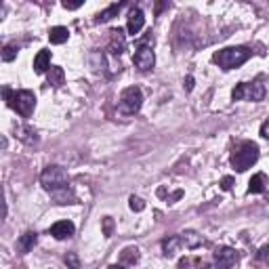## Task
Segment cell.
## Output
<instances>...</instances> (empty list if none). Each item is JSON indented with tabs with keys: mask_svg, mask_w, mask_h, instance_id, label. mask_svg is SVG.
Returning <instances> with one entry per match:
<instances>
[{
	"mask_svg": "<svg viewBox=\"0 0 269 269\" xmlns=\"http://www.w3.org/2000/svg\"><path fill=\"white\" fill-rule=\"evenodd\" d=\"M256 160H259V145L254 141H242L233 147L229 162L238 173H244V170H248Z\"/></svg>",
	"mask_w": 269,
	"mask_h": 269,
	"instance_id": "6da1fadb",
	"label": "cell"
},
{
	"mask_svg": "<svg viewBox=\"0 0 269 269\" xmlns=\"http://www.w3.org/2000/svg\"><path fill=\"white\" fill-rule=\"evenodd\" d=\"M252 53L246 49V47H227V49H221L212 55V61L217 63L221 70H233V68H240L242 63L248 61V57Z\"/></svg>",
	"mask_w": 269,
	"mask_h": 269,
	"instance_id": "7a4b0ae2",
	"label": "cell"
},
{
	"mask_svg": "<svg viewBox=\"0 0 269 269\" xmlns=\"http://www.w3.org/2000/svg\"><path fill=\"white\" fill-rule=\"evenodd\" d=\"M3 95L9 103V107H13L17 114H21L24 118L32 116L36 107V95L32 91H11V89H3Z\"/></svg>",
	"mask_w": 269,
	"mask_h": 269,
	"instance_id": "3957f363",
	"label": "cell"
},
{
	"mask_svg": "<svg viewBox=\"0 0 269 269\" xmlns=\"http://www.w3.org/2000/svg\"><path fill=\"white\" fill-rule=\"evenodd\" d=\"M40 183H42V187H45V189L57 193V191H61V189H68L70 179H68V173H66V170H63L61 166L51 164V166H47L45 170H42Z\"/></svg>",
	"mask_w": 269,
	"mask_h": 269,
	"instance_id": "277c9868",
	"label": "cell"
},
{
	"mask_svg": "<svg viewBox=\"0 0 269 269\" xmlns=\"http://www.w3.org/2000/svg\"><path fill=\"white\" fill-rule=\"evenodd\" d=\"M265 84L261 82H242L231 91L233 101H263L265 99Z\"/></svg>",
	"mask_w": 269,
	"mask_h": 269,
	"instance_id": "5b68a950",
	"label": "cell"
},
{
	"mask_svg": "<svg viewBox=\"0 0 269 269\" xmlns=\"http://www.w3.org/2000/svg\"><path fill=\"white\" fill-rule=\"evenodd\" d=\"M141 103H143V95L137 87H128L122 91L120 95V101H118V110L120 114H126V116H133L141 110Z\"/></svg>",
	"mask_w": 269,
	"mask_h": 269,
	"instance_id": "8992f818",
	"label": "cell"
},
{
	"mask_svg": "<svg viewBox=\"0 0 269 269\" xmlns=\"http://www.w3.org/2000/svg\"><path fill=\"white\" fill-rule=\"evenodd\" d=\"M238 261V252L227 246H221V248L214 250V269H231Z\"/></svg>",
	"mask_w": 269,
	"mask_h": 269,
	"instance_id": "52a82bcc",
	"label": "cell"
},
{
	"mask_svg": "<svg viewBox=\"0 0 269 269\" xmlns=\"http://www.w3.org/2000/svg\"><path fill=\"white\" fill-rule=\"evenodd\" d=\"M133 63L141 70V72H147V70H152L154 68V63H156V57H154V51L149 49V47H139L135 51V55H133Z\"/></svg>",
	"mask_w": 269,
	"mask_h": 269,
	"instance_id": "ba28073f",
	"label": "cell"
},
{
	"mask_svg": "<svg viewBox=\"0 0 269 269\" xmlns=\"http://www.w3.org/2000/svg\"><path fill=\"white\" fill-rule=\"evenodd\" d=\"M107 51L112 53V55L120 57L122 53L126 51V36H124V30L120 28H114L110 32V47H107Z\"/></svg>",
	"mask_w": 269,
	"mask_h": 269,
	"instance_id": "9c48e42d",
	"label": "cell"
},
{
	"mask_svg": "<svg viewBox=\"0 0 269 269\" xmlns=\"http://www.w3.org/2000/svg\"><path fill=\"white\" fill-rule=\"evenodd\" d=\"M49 231H51V235L55 240H68V238H72V235H74L76 227H74L72 221H57Z\"/></svg>",
	"mask_w": 269,
	"mask_h": 269,
	"instance_id": "30bf717a",
	"label": "cell"
},
{
	"mask_svg": "<svg viewBox=\"0 0 269 269\" xmlns=\"http://www.w3.org/2000/svg\"><path fill=\"white\" fill-rule=\"evenodd\" d=\"M143 26H145V15H143V11H141V9H133L131 13H128V26H126L128 34L137 36L139 32L143 30Z\"/></svg>",
	"mask_w": 269,
	"mask_h": 269,
	"instance_id": "8fae6325",
	"label": "cell"
},
{
	"mask_svg": "<svg viewBox=\"0 0 269 269\" xmlns=\"http://www.w3.org/2000/svg\"><path fill=\"white\" fill-rule=\"evenodd\" d=\"M51 70V51L49 49H42L36 59H34V72L36 74H45Z\"/></svg>",
	"mask_w": 269,
	"mask_h": 269,
	"instance_id": "7c38bea8",
	"label": "cell"
},
{
	"mask_svg": "<svg viewBox=\"0 0 269 269\" xmlns=\"http://www.w3.org/2000/svg\"><path fill=\"white\" fill-rule=\"evenodd\" d=\"M15 137L21 139V141L28 143V145L38 143V135H36L34 128H30V126H15Z\"/></svg>",
	"mask_w": 269,
	"mask_h": 269,
	"instance_id": "4fadbf2b",
	"label": "cell"
},
{
	"mask_svg": "<svg viewBox=\"0 0 269 269\" xmlns=\"http://www.w3.org/2000/svg\"><path fill=\"white\" fill-rule=\"evenodd\" d=\"M36 240H38L36 231H26V233L19 238V242H17L19 252H24V254H26V252H30V250L36 246Z\"/></svg>",
	"mask_w": 269,
	"mask_h": 269,
	"instance_id": "5bb4252c",
	"label": "cell"
},
{
	"mask_svg": "<svg viewBox=\"0 0 269 269\" xmlns=\"http://www.w3.org/2000/svg\"><path fill=\"white\" fill-rule=\"evenodd\" d=\"M181 248H183V240H181V235H173V238H168V240H164V242H162L164 256H175Z\"/></svg>",
	"mask_w": 269,
	"mask_h": 269,
	"instance_id": "9a60e30c",
	"label": "cell"
},
{
	"mask_svg": "<svg viewBox=\"0 0 269 269\" xmlns=\"http://www.w3.org/2000/svg\"><path fill=\"white\" fill-rule=\"evenodd\" d=\"M68 38H70V30L63 28V26H55L49 32V40L53 42V45H63Z\"/></svg>",
	"mask_w": 269,
	"mask_h": 269,
	"instance_id": "2e32d148",
	"label": "cell"
},
{
	"mask_svg": "<svg viewBox=\"0 0 269 269\" xmlns=\"http://www.w3.org/2000/svg\"><path fill=\"white\" fill-rule=\"evenodd\" d=\"M267 189V177L263 173H256L248 183V193H263Z\"/></svg>",
	"mask_w": 269,
	"mask_h": 269,
	"instance_id": "e0dca14e",
	"label": "cell"
},
{
	"mask_svg": "<svg viewBox=\"0 0 269 269\" xmlns=\"http://www.w3.org/2000/svg\"><path fill=\"white\" fill-rule=\"evenodd\" d=\"M181 240H183V246L185 248H196V246H200L204 240H202V235H198L196 231H185V233H181Z\"/></svg>",
	"mask_w": 269,
	"mask_h": 269,
	"instance_id": "ac0fdd59",
	"label": "cell"
},
{
	"mask_svg": "<svg viewBox=\"0 0 269 269\" xmlns=\"http://www.w3.org/2000/svg\"><path fill=\"white\" fill-rule=\"evenodd\" d=\"M120 9H122V5H112V7H107L105 11H101V13L95 17V24H105V21H110L112 17L118 15V11H120Z\"/></svg>",
	"mask_w": 269,
	"mask_h": 269,
	"instance_id": "d6986e66",
	"label": "cell"
},
{
	"mask_svg": "<svg viewBox=\"0 0 269 269\" xmlns=\"http://www.w3.org/2000/svg\"><path fill=\"white\" fill-rule=\"evenodd\" d=\"M63 80H66V72H63V68H51L49 70V84L51 87H61Z\"/></svg>",
	"mask_w": 269,
	"mask_h": 269,
	"instance_id": "ffe728a7",
	"label": "cell"
},
{
	"mask_svg": "<svg viewBox=\"0 0 269 269\" xmlns=\"http://www.w3.org/2000/svg\"><path fill=\"white\" fill-rule=\"evenodd\" d=\"M120 259H122L124 263H128V265H135V263L139 261V250L135 248V246H128V248H124V250H122Z\"/></svg>",
	"mask_w": 269,
	"mask_h": 269,
	"instance_id": "44dd1931",
	"label": "cell"
},
{
	"mask_svg": "<svg viewBox=\"0 0 269 269\" xmlns=\"http://www.w3.org/2000/svg\"><path fill=\"white\" fill-rule=\"evenodd\" d=\"M128 206H131V210H135V212H141L145 208V202L141 198H137V196H131V200H128Z\"/></svg>",
	"mask_w": 269,
	"mask_h": 269,
	"instance_id": "7402d4cb",
	"label": "cell"
},
{
	"mask_svg": "<svg viewBox=\"0 0 269 269\" xmlns=\"http://www.w3.org/2000/svg\"><path fill=\"white\" fill-rule=\"evenodd\" d=\"M66 265H68L70 269H80L78 254H76V252H68V254H66Z\"/></svg>",
	"mask_w": 269,
	"mask_h": 269,
	"instance_id": "603a6c76",
	"label": "cell"
},
{
	"mask_svg": "<svg viewBox=\"0 0 269 269\" xmlns=\"http://www.w3.org/2000/svg\"><path fill=\"white\" fill-rule=\"evenodd\" d=\"M17 57V47H5L3 51V61H13Z\"/></svg>",
	"mask_w": 269,
	"mask_h": 269,
	"instance_id": "cb8c5ba5",
	"label": "cell"
},
{
	"mask_svg": "<svg viewBox=\"0 0 269 269\" xmlns=\"http://www.w3.org/2000/svg\"><path fill=\"white\" fill-rule=\"evenodd\" d=\"M112 233H114V221H112V217H105L103 219V235L110 238Z\"/></svg>",
	"mask_w": 269,
	"mask_h": 269,
	"instance_id": "d4e9b609",
	"label": "cell"
},
{
	"mask_svg": "<svg viewBox=\"0 0 269 269\" xmlns=\"http://www.w3.org/2000/svg\"><path fill=\"white\" fill-rule=\"evenodd\" d=\"M233 183H235L233 177H223V179H221V189H223V191H229V189L233 187Z\"/></svg>",
	"mask_w": 269,
	"mask_h": 269,
	"instance_id": "484cf974",
	"label": "cell"
},
{
	"mask_svg": "<svg viewBox=\"0 0 269 269\" xmlns=\"http://www.w3.org/2000/svg\"><path fill=\"white\" fill-rule=\"evenodd\" d=\"M259 259H261L263 263H267V265H269V244H265L263 248L259 250Z\"/></svg>",
	"mask_w": 269,
	"mask_h": 269,
	"instance_id": "4316f807",
	"label": "cell"
},
{
	"mask_svg": "<svg viewBox=\"0 0 269 269\" xmlns=\"http://www.w3.org/2000/svg\"><path fill=\"white\" fill-rule=\"evenodd\" d=\"M261 137L269 141V120H265V122L261 124Z\"/></svg>",
	"mask_w": 269,
	"mask_h": 269,
	"instance_id": "83f0119b",
	"label": "cell"
},
{
	"mask_svg": "<svg viewBox=\"0 0 269 269\" xmlns=\"http://www.w3.org/2000/svg\"><path fill=\"white\" fill-rule=\"evenodd\" d=\"M183 89H185L187 93H189V91H193V78H191V76H187L185 80H183Z\"/></svg>",
	"mask_w": 269,
	"mask_h": 269,
	"instance_id": "f1b7e54d",
	"label": "cell"
},
{
	"mask_svg": "<svg viewBox=\"0 0 269 269\" xmlns=\"http://www.w3.org/2000/svg\"><path fill=\"white\" fill-rule=\"evenodd\" d=\"M78 7H82V3H63V9H70V11L78 9Z\"/></svg>",
	"mask_w": 269,
	"mask_h": 269,
	"instance_id": "f546056e",
	"label": "cell"
},
{
	"mask_svg": "<svg viewBox=\"0 0 269 269\" xmlns=\"http://www.w3.org/2000/svg\"><path fill=\"white\" fill-rule=\"evenodd\" d=\"M107 269H124V267H122V265H110Z\"/></svg>",
	"mask_w": 269,
	"mask_h": 269,
	"instance_id": "4dcf8cb0",
	"label": "cell"
}]
</instances>
